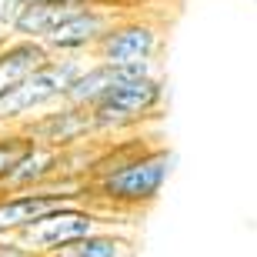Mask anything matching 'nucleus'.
Wrapping results in <instances>:
<instances>
[{
	"label": "nucleus",
	"instance_id": "1",
	"mask_svg": "<svg viewBox=\"0 0 257 257\" xmlns=\"http://www.w3.org/2000/svg\"><path fill=\"white\" fill-rule=\"evenodd\" d=\"M174 154L164 147L151 151H127L120 161L104 164L94 177L97 197L114 207H147L161 197L164 184L171 177Z\"/></svg>",
	"mask_w": 257,
	"mask_h": 257
},
{
	"label": "nucleus",
	"instance_id": "2",
	"mask_svg": "<svg viewBox=\"0 0 257 257\" xmlns=\"http://www.w3.org/2000/svg\"><path fill=\"white\" fill-rule=\"evenodd\" d=\"M87 67V57H50L47 64L34 70L24 84L0 94V127H20L30 117L44 114L50 107L67 100V90L77 80V74Z\"/></svg>",
	"mask_w": 257,
	"mask_h": 257
},
{
	"label": "nucleus",
	"instance_id": "3",
	"mask_svg": "<svg viewBox=\"0 0 257 257\" xmlns=\"http://www.w3.org/2000/svg\"><path fill=\"white\" fill-rule=\"evenodd\" d=\"M164 97H167V84H164L161 74L120 80L90 107L94 134H120V131H131V127L144 124L147 117H154L161 110Z\"/></svg>",
	"mask_w": 257,
	"mask_h": 257
},
{
	"label": "nucleus",
	"instance_id": "4",
	"mask_svg": "<svg viewBox=\"0 0 257 257\" xmlns=\"http://www.w3.org/2000/svg\"><path fill=\"white\" fill-rule=\"evenodd\" d=\"M107 230V220L90 207H67L57 210L50 217L37 220L34 227H27L24 234H17V240L27 250H34L37 257H54L57 250L70 247L77 240L90 237V234H100Z\"/></svg>",
	"mask_w": 257,
	"mask_h": 257
},
{
	"label": "nucleus",
	"instance_id": "5",
	"mask_svg": "<svg viewBox=\"0 0 257 257\" xmlns=\"http://www.w3.org/2000/svg\"><path fill=\"white\" fill-rule=\"evenodd\" d=\"M117 14L100 4H87V7H74L60 20V27L44 40V47L54 57H90L94 47L104 40V34L117 24Z\"/></svg>",
	"mask_w": 257,
	"mask_h": 257
},
{
	"label": "nucleus",
	"instance_id": "6",
	"mask_svg": "<svg viewBox=\"0 0 257 257\" xmlns=\"http://www.w3.org/2000/svg\"><path fill=\"white\" fill-rule=\"evenodd\" d=\"M161 54V27L151 20H117L104 34V40L94 47L90 60L110 67H131V64H154Z\"/></svg>",
	"mask_w": 257,
	"mask_h": 257
},
{
	"label": "nucleus",
	"instance_id": "7",
	"mask_svg": "<svg viewBox=\"0 0 257 257\" xmlns=\"http://www.w3.org/2000/svg\"><path fill=\"white\" fill-rule=\"evenodd\" d=\"M67 207H84V197L57 187H40L24 194H0V237H17L37 220Z\"/></svg>",
	"mask_w": 257,
	"mask_h": 257
},
{
	"label": "nucleus",
	"instance_id": "8",
	"mask_svg": "<svg viewBox=\"0 0 257 257\" xmlns=\"http://www.w3.org/2000/svg\"><path fill=\"white\" fill-rule=\"evenodd\" d=\"M17 131L27 134L34 144H44V147H54V151H64V147H74V144L87 141V137H97L90 110L87 107H74V104L50 107L44 114L30 117L27 124H20Z\"/></svg>",
	"mask_w": 257,
	"mask_h": 257
},
{
	"label": "nucleus",
	"instance_id": "9",
	"mask_svg": "<svg viewBox=\"0 0 257 257\" xmlns=\"http://www.w3.org/2000/svg\"><path fill=\"white\" fill-rule=\"evenodd\" d=\"M64 167V151H54V147H44V144H34L17 161L10 164V171L4 174L0 181V194H24V191H40L47 187V181H54Z\"/></svg>",
	"mask_w": 257,
	"mask_h": 257
},
{
	"label": "nucleus",
	"instance_id": "10",
	"mask_svg": "<svg viewBox=\"0 0 257 257\" xmlns=\"http://www.w3.org/2000/svg\"><path fill=\"white\" fill-rule=\"evenodd\" d=\"M54 57L44 44L37 40H20V37H4L0 40V94H7L10 87L24 84L34 70L47 64Z\"/></svg>",
	"mask_w": 257,
	"mask_h": 257
},
{
	"label": "nucleus",
	"instance_id": "11",
	"mask_svg": "<svg viewBox=\"0 0 257 257\" xmlns=\"http://www.w3.org/2000/svg\"><path fill=\"white\" fill-rule=\"evenodd\" d=\"M74 7H44V4H30V7H20V14L10 20L7 34L10 37H20V40H44L60 27V20L67 17Z\"/></svg>",
	"mask_w": 257,
	"mask_h": 257
},
{
	"label": "nucleus",
	"instance_id": "12",
	"mask_svg": "<svg viewBox=\"0 0 257 257\" xmlns=\"http://www.w3.org/2000/svg\"><path fill=\"white\" fill-rule=\"evenodd\" d=\"M54 257H134V237L120 230H100L57 250Z\"/></svg>",
	"mask_w": 257,
	"mask_h": 257
},
{
	"label": "nucleus",
	"instance_id": "13",
	"mask_svg": "<svg viewBox=\"0 0 257 257\" xmlns=\"http://www.w3.org/2000/svg\"><path fill=\"white\" fill-rule=\"evenodd\" d=\"M27 147H30V137L20 134L17 127H14V131H0V181H4V174L10 171V164L17 161Z\"/></svg>",
	"mask_w": 257,
	"mask_h": 257
},
{
	"label": "nucleus",
	"instance_id": "14",
	"mask_svg": "<svg viewBox=\"0 0 257 257\" xmlns=\"http://www.w3.org/2000/svg\"><path fill=\"white\" fill-rule=\"evenodd\" d=\"M0 257H37V254L27 250L17 237H0Z\"/></svg>",
	"mask_w": 257,
	"mask_h": 257
},
{
	"label": "nucleus",
	"instance_id": "15",
	"mask_svg": "<svg viewBox=\"0 0 257 257\" xmlns=\"http://www.w3.org/2000/svg\"><path fill=\"white\" fill-rule=\"evenodd\" d=\"M20 7H30V4H44V7H87V4H97V0H17Z\"/></svg>",
	"mask_w": 257,
	"mask_h": 257
}]
</instances>
